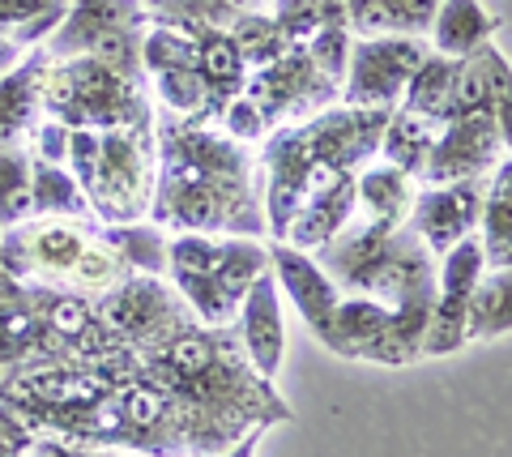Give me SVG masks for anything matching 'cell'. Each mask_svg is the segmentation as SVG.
Masks as SVG:
<instances>
[{"instance_id":"obj_18","label":"cell","mask_w":512,"mask_h":457,"mask_svg":"<svg viewBox=\"0 0 512 457\" xmlns=\"http://www.w3.org/2000/svg\"><path fill=\"white\" fill-rule=\"evenodd\" d=\"M457 65L461 60L453 56H440V52H427L423 65L410 73V82L402 90V107L419 112L436 124L453 120V90H457Z\"/></svg>"},{"instance_id":"obj_1","label":"cell","mask_w":512,"mask_h":457,"mask_svg":"<svg viewBox=\"0 0 512 457\" xmlns=\"http://www.w3.org/2000/svg\"><path fill=\"white\" fill-rule=\"evenodd\" d=\"M158 150L163 171L154 188V227L171 231H235L261 235L265 218L252 201V154L231 137H218L180 116H158Z\"/></svg>"},{"instance_id":"obj_25","label":"cell","mask_w":512,"mask_h":457,"mask_svg":"<svg viewBox=\"0 0 512 457\" xmlns=\"http://www.w3.org/2000/svg\"><path fill=\"white\" fill-rule=\"evenodd\" d=\"M99 240L111 244L128 261V270L158 274L167 265V235L158 227H137V223H107Z\"/></svg>"},{"instance_id":"obj_19","label":"cell","mask_w":512,"mask_h":457,"mask_svg":"<svg viewBox=\"0 0 512 457\" xmlns=\"http://www.w3.org/2000/svg\"><path fill=\"white\" fill-rule=\"evenodd\" d=\"M414 193H419V188H414V176H406V171H397L389 163L355 176V197H359V206L367 210V223L402 227L406 214H410Z\"/></svg>"},{"instance_id":"obj_24","label":"cell","mask_w":512,"mask_h":457,"mask_svg":"<svg viewBox=\"0 0 512 457\" xmlns=\"http://www.w3.org/2000/svg\"><path fill=\"white\" fill-rule=\"evenodd\" d=\"M64 0H0V35H9L18 47L47 39L64 18Z\"/></svg>"},{"instance_id":"obj_14","label":"cell","mask_w":512,"mask_h":457,"mask_svg":"<svg viewBox=\"0 0 512 457\" xmlns=\"http://www.w3.org/2000/svg\"><path fill=\"white\" fill-rule=\"evenodd\" d=\"M436 9H440V0H346L342 18L363 39H376V35L419 39V35H427Z\"/></svg>"},{"instance_id":"obj_10","label":"cell","mask_w":512,"mask_h":457,"mask_svg":"<svg viewBox=\"0 0 512 457\" xmlns=\"http://www.w3.org/2000/svg\"><path fill=\"white\" fill-rule=\"evenodd\" d=\"M483 193H487V176L483 180H453V184H431L423 193H414L406 227L427 244V252H444L457 240L478 227L483 214Z\"/></svg>"},{"instance_id":"obj_34","label":"cell","mask_w":512,"mask_h":457,"mask_svg":"<svg viewBox=\"0 0 512 457\" xmlns=\"http://www.w3.org/2000/svg\"><path fill=\"white\" fill-rule=\"evenodd\" d=\"M64 5H69V0H64Z\"/></svg>"},{"instance_id":"obj_8","label":"cell","mask_w":512,"mask_h":457,"mask_svg":"<svg viewBox=\"0 0 512 457\" xmlns=\"http://www.w3.org/2000/svg\"><path fill=\"white\" fill-rule=\"evenodd\" d=\"M483 270V244L474 235L457 240L444 252V270H436V304H431L419 355H453L457 346H466V308Z\"/></svg>"},{"instance_id":"obj_3","label":"cell","mask_w":512,"mask_h":457,"mask_svg":"<svg viewBox=\"0 0 512 457\" xmlns=\"http://www.w3.org/2000/svg\"><path fill=\"white\" fill-rule=\"evenodd\" d=\"M167 270L205 325H231L252 282L269 270V248L184 231L167 240Z\"/></svg>"},{"instance_id":"obj_23","label":"cell","mask_w":512,"mask_h":457,"mask_svg":"<svg viewBox=\"0 0 512 457\" xmlns=\"http://www.w3.org/2000/svg\"><path fill=\"white\" fill-rule=\"evenodd\" d=\"M512 317H508V270H491V278H478L466 308V342H487V338H508Z\"/></svg>"},{"instance_id":"obj_21","label":"cell","mask_w":512,"mask_h":457,"mask_svg":"<svg viewBox=\"0 0 512 457\" xmlns=\"http://www.w3.org/2000/svg\"><path fill=\"white\" fill-rule=\"evenodd\" d=\"M30 214L52 218H90V201L60 163L30 159Z\"/></svg>"},{"instance_id":"obj_20","label":"cell","mask_w":512,"mask_h":457,"mask_svg":"<svg viewBox=\"0 0 512 457\" xmlns=\"http://www.w3.org/2000/svg\"><path fill=\"white\" fill-rule=\"evenodd\" d=\"M197 73L205 77V86H210L218 107H227L231 99L244 94L248 65L227 30H201L197 35Z\"/></svg>"},{"instance_id":"obj_22","label":"cell","mask_w":512,"mask_h":457,"mask_svg":"<svg viewBox=\"0 0 512 457\" xmlns=\"http://www.w3.org/2000/svg\"><path fill=\"white\" fill-rule=\"evenodd\" d=\"M227 35L235 39V47H239V56H244L248 73H252V69L274 65L278 56H286V52L295 47V39L274 22V13H252V9H248V13H239V18L231 22Z\"/></svg>"},{"instance_id":"obj_2","label":"cell","mask_w":512,"mask_h":457,"mask_svg":"<svg viewBox=\"0 0 512 457\" xmlns=\"http://www.w3.org/2000/svg\"><path fill=\"white\" fill-rule=\"evenodd\" d=\"M77 188L103 223H137L154 201V129H69Z\"/></svg>"},{"instance_id":"obj_28","label":"cell","mask_w":512,"mask_h":457,"mask_svg":"<svg viewBox=\"0 0 512 457\" xmlns=\"http://www.w3.org/2000/svg\"><path fill=\"white\" fill-rule=\"evenodd\" d=\"M35 150H39V159L64 167V159H69V129H64L60 120L39 124V129H35Z\"/></svg>"},{"instance_id":"obj_30","label":"cell","mask_w":512,"mask_h":457,"mask_svg":"<svg viewBox=\"0 0 512 457\" xmlns=\"http://www.w3.org/2000/svg\"><path fill=\"white\" fill-rule=\"evenodd\" d=\"M261 428H265V423H256V428H248L244 436H239V440H235V449H231V453H222V457H252V449H256V440H261Z\"/></svg>"},{"instance_id":"obj_5","label":"cell","mask_w":512,"mask_h":457,"mask_svg":"<svg viewBox=\"0 0 512 457\" xmlns=\"http://www.w3.org/2000/svg\"><path fill=\"white\" fill-rule=\"evenodd\" d=\"M427 47L410 35H376L350 43L346 77L338 99L342 107H363V112H393L402 103L410 73L423 65Z\"/></svg>"},{"instance_id":"obj_9","label":"cell","mask_w":512,"mask_h":457,"mask_svg":"<svg viewBox=\"0 0 512 457\" xmlns=\"http://www.w3.org/2000/svg\"><path fill=\"white\" fill-rule=\"evenodd\" d=\"M508 159V129L495 124L491 112L448 120L436 146L423 163L427 184H453V180H483Z\"/></svg>"},{"instance_id":"obj_6","label":"cell","mask_w":512,"mask_h":457,"mask_svg":"<svg viewBox=\"0 0 512 457\" xmlns=\"http://www.w3.org/2000/svg\"><path fill=\"white\" fill-rule=\"evenodd\" d=\"M338 90L342 86L312 60L308 43H295L291 52L274 60V65L248 73L244 99L261 112L265 129H269V124H278L286 116H299V112H312V107L333 103L338 99Z\"/></svg>"},{"instance_id":"obj_32","label":"cell","mask_w":512,"mask_h":457,"mask_svg":"<svg viewBox=\"0 0 512 457\" xmlns=\"http://www.w3.org/2000/svg\"><path fill=\"white\" fill-rule=\"evenodd\" d=\"M227 5H231V9H235V13H248V9H252V5H256V0H227Z\"/></svg>"},{"instance_id":"obj_33","label":"cell","mask_w":512,"mask_h":457,"mask_svg":"<svg viewBox=\"0 0 512 457\" xmlns=\"http://www.w3.org/2000/svg\"><path fill=\"white\" fill-rule=\"evenodd\" d=\"M325 5H333V9H342V5H346V0H325Z\"/></svg>"},{"instance_id":"obj_17","label":"cell","mask_w":512,"mask_h":457,"mask_svg":"<svg viewBox=\"0 0 512 457\" xmlns=\"http://www.w3.org/2000/svg\"><path fill=\"white\" fill-rule=\"evenodd\" d=\"M440 129L444 124L410 112V107H397V112H389V124H384V133H380V154L389 159V167L406 171V176H423V163H427L431 146H436Z\"/></svg>"},{"instance_id":"obj_4","label":"cell","mask_w":512,"mask_h":457,"mask_svg":"<svg viewBox=\"0 0 512 457\" xmlns=\"http://www.w3.org/2000/svg\"><path fill=\"white\" fill-rule=\"evenodd\" d=\"M43 107L64 129H154L141 77H124L90 56H69L43 77Z\"/></svg>"},{"instance_id":"obj_13","label":"cell","mask_w":512,"mask_h":457,"mask_svg":"<svg viewBox=\"0 0 512 457\" xmlns=\"http://www.w3.org/2000/svg\"><path fill=\"white\" fill-rule=\"evenodd\" d=\"M47 65L52 56L35 47L18 69H9L0 77V150L18 146V137L30 129V120L43 107V77H47Z\"/></svg>"},{"instance_id":"obj_16","label":"cell","mask_w":512,"mask_h":457,"mask_svg":"<svg viewBox=\"0 0 512 457\" xmlns=\"http://www.w3.org/2000/svg\"><path fill=\"white\" fill-rule=\"evenodd\" d=\"M478 227H483V235H478L483 261L491 265V270H508L512 265V163L508 159L491 171Z\"/></svg>"},{"instance_id":"obj_7","label":"cell","mask_w":512,"mask_h":457,"mask_svg":"<svg viewBox=\"0 0 512 457\" xmlns=\"http://www.w3.org/2000/svg\"><path fill=\"white\" fill-rule=\"evenodd\" d=\"M103 317V325L116 334L128 351H154L158 342H167L175 329H184L188 317L163 282H154L150 274L124 278L116 291H107L94 308Z\"/></svg>"},{"instance_id":"obj_27","label":"cell","mask_w":512,"mask_h":457,"mask_svg":"<svg viewBox=\"0 0 512 457\" xmlns=\"http://www.w3.org/2000/svg\"><path fill=\"white\" fill-rule=\"evenodd\" d=\"M218 120H222V129H227V137L239 141V146H252V141L265 137V120H261V112H256V107L244 99V94L222 107Z\"/></svg>"},{"instance_id":"obj_11","label":"cell","mask_w":512,"mask_h":457,"mask_svg":"<svg viewBox=\"0 0 512 457\" xmlns=\"http://www.w3.org/2000/svg\"><path fill=\"white\" fill-rule=\"evenodd\" d=\"M239 334H244V355L256 368V376L274 381L286 351V329H282V304H278V278L269 270L252 282V291L239 304Z\"/></svg>"},{"instance_id":"obj_26","label":"cell","mask_w":512,"mask_h":457,"mask_svg":"<svg viewBox=\"0 0 512 457\" xmlns=\"http://www.w3.org/2000/svg\"><path fill=\"white\" fill-rule=\"evenodd\" d=\"M30 214V159L22 146L0 150V227H18Z\"/></svg>"},{"instance_id":"obj_15","label":"cell","mask_w":512,"mask_h":457,"mask_svg":"<svg viewBox=\"0 0 512 457\" xmlns=\"http://www.w3.org/2000/svg\"><path fill=\"white\" fill-rule=\"evenodd\" d=\"M495 22L491 13L478 5V0H440L436 18H431V47H436L440 56H470L474 47L491 43L495 35Z\"/></svg>"},{"instance_id":"obj_31","label":"cell","mask_w":512,"mask_h":457,"mask_svg":"<svg viewBox=\"0 0 512 457\" xmlns=\"http://www.w3.org/2000/svg\"><path fill=\"white\" fill-rule=\"evenodd\" d=\"M18 60H22V47L13 43L9 35H0V77H5L13 65H18Z\"/></svg>"},{"instance_id":"obj_12","label":"cell","mask_w":512,"mask_h":457,"mask_svg":"<svg viewBox=\"0 0 512 457\" xmlns=\"http://www.w3.org/2000/svg\"><path fill=\"white\" fill-rule=\"evenodd\" d=\"M269 265H274V278L291 291L299 317L308 321V329L320 342H325L329 325H333V312H338V287H333V282L325 278V270L312 261V252H299L291 244L269 248Z\"/></svg>"},{"instance_id":"obj_29","label":"cell","mask_w":512,"mask_h":457,"mask_svg":"<svg viewBox=\"0 0 512 457\" xmlns=\"http://www.w3.org/2000/svg\"><path fill=\"white\" fill-rule=\"evenodd\" d=\"M30 457H124V453H107V449H82V445H60V440H39Z\"/></svg>"}]
</instances>
